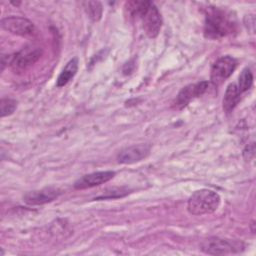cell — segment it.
Here are the masks:
<instances>
[{"instance_id": "cell-14", "label": "cell", "mask_w": 256, "mask_h": 256, "mask_svg": "<svg viewBox=\"0 0 256 256\" xmlns=\"http://www.w3.org/2000/svg\"><path fill=\"white\" fill-rule=\"evenodd\" d=\"M252 83H253V75L251 70L249 68H244L239 75V80L237 85L240 93H243L248 89H250V87L252 86Z\"/></svg>"}, {"instance_id": "cell-16", "label": "cell", "mask_w": 256, "mask_h": 256, "mask_svg": "<svg viewBox=\"0 0 256 256\" xmlns=\"http://www.w3.org/2000/svg\"><path fill=\"white\" fill-rule=\"evenodd\" d=\"M17 108V101L11 98H2L0 102L1 117L11 115Z\"/></svg>"}, {"instance_id": "cell-6", "label": "cell", "mask_w": 256, "mask_h": 256, "mask_svg": "<svg viewBox=\"0 0 256 256\" xmlns=\"http://www.w3.org/2000/svg\"><path fill=\"white\" fill-rule=\"evenodd\" d=\"M237 61L231 56H222L217 59L211 68V82L218 86L223 83L235 70Z\"/></svg>"}, {"instance_id": "cell-7", "label": "cell", "mask_w": 256, "mask_h": 256, "mask_svg": "<svg viewBox=\"0 0 256 256\" xmlns=\"http://www.w3.org/2000/svg\"><path fill=\"white\" fill-rule=\"evenodd\" d=\"M1 27L5 31L23 37L33 36L36 33V28L31 21L17 16L3 18L1 20Z\"/></svg>"}, {"instance_id": "cell-12", "label": "cell", "mask_w": 256, "mask_h": 256, "mask_svg": "<svg viewBox=\"0 0 256 256\" xmlns=\"http://www.w3.org/2000/svg\"><path fill=\"white\" fill-rule=\"evenodd\" d=\"M240 91L235 83H231L227 86L224 98H223V109L226 112L232 111L240 100Z\"/></svg>"}, {"instance_id": "cell-15", "label": "cell", "mask_w": 256, "mask_h": 256, "mask_svg": "<svg viewBox=\"0 0 256 256\" xmlns=\"http://www.w3.org/2000/svg\"><path fill=\"white\" fill-rule=\"evenodd\" d=\"M86 5V11L88 16L93 20V21H98L100 20L101 16H102V5L100 2L98 1H88L86 3H84Z\"/></svg>"}, {"instance_id": "cell-5", "label": "cell", "mask_w": 256, "mask_h": 256, "mask_svg": "<svg viewBox=\"0 0 256 256\" xmlns=\"http://www.w3.org/2000/svg\"><path fill=\"white\" fill-rule=\"evenodd\" d=\"M42 55V50L39 47L26 46L19 52L13 54L10 67L16 73L25 71L32 66Z\"/></svg>"}, {"instance_id": "cell-1", "label": "cell", "mask_w": 256, "mask_h": 256, "mask_svg": "<svg viewBox=\"0 0 256 256\" xmlns=\"http://www.w3.org/2000/svg\"><path fill=\"white\" fill-rule=\"evenodd\" d=\"M236 19L228 11L219 7H209L205 14L204 34L210 39H219L236 31Z\"/></svg>"}, {"instance_id": "cell-2", "label": "cell", "mask_w": 256, "mask_h": 256, "mask_svg": "<svg viewBox=\"0 0 256 256\" xmlns=\"http://www.w3.org/2000/svg\"><path fill=\"white\" fill-rule=\"evenodd\" d=\"M127 9L131 17L140 19L145 34L155 38L162 26V17L154 3L150 1H132L127 3Z\"/></svg>"}, {"instance_id": "cell-4", "label": "cell", "mask_w": 256, "mask_h": 256, "mask_svg": "<svg viewBox=\"0 0 256 256\" xmlns=\"http://www.w3.org/2000/svg\"><path fill=\"white\" fill-rule=\"evenodd\" d=\"M244 245L242 242L222 238H208L201 244V250L211 255L231 254L242 251Z\"/></svg>"}, {"instance_id": "cell-3", "label": "cell", "mask_w": 256, "mask_h": 256, "mask_svg": "<svg viewBox=\"0 0 256 256\" xmlns=\"http://www.w3.org/2000/svg\"><path fill=\"white\" fill-rule=\"evenodd\" d=\"M220 205V196L210 189L195 191L188 199L187 210L192 215L213 213Z\"/></svg>"}, {"instance_id": "cell-9", "label": "cell", "mask_w": 256, "mask_h": 256, "mask_svg": "<svg viewBox=\"0 0 256 256\" xmlns=\"http://www.w3.org/2000/svg\"><path fill=\"white\" fill-rule=\"evenodd\" d=\"M151 147L148 144H138L123 149L117 156L121 164H133L145 159L150 153Z\"/></svg>"}, {"instance_id": "cell-13", "label": "cell", "mask_w": 256, "mask_h": 256, "mask_svg": "<svg viewBox=\"0 0 256 256\" xmlns=\"http://www.w3.org/2000/svg\"><path fill=\"white\" fill-rule=\"evenodd\" d=\"M77 70H78V60L77 58H72L70 61H68L64 69L59 74L56 80L57 87H62L66 85L76 75Z\"/></svg>"}, {"instance_id": "cell-11", "label": "cell", "mask_w": 256, "mask_h": 256, "mask_svg": "<svg viewBox=\"0 0 256 256\" xmlns=\"http://www.w3.org/2000/svg\"><path fill=\"white\" fill-rule=\"evenodd\" d=\"M60 194L61 192L59 189L48 187L26 193L23 197V200L29 205H42L55 200Z\"/></svg>"}, {"instance_id": "cell-10", "label": "cell", "mask_w": 256, "mask_h": 256, "mask_svg": "<svg viewBox=\"0 0 256 256\" xmlns=\"http://www.w3.org/2000/svg\"><path fill=\"white\" fill-rule=\"evenodd\" d=\"M115 176L114 171H98V172H93L90 174L83 175L80 177L78 180L75 181L74 187L75 189H87V188H92L101 184H104L111 180Z\"/></svg>"}, {"instance_id": "cell-8", "label": "cell", "mask_w": 256, "mask_h": 256, "mask_svg": "<svg viewBox=\"0 0 256 256\" xmlns=\"http://www.w3.org/2000/svg\"><path fill=\"white\" fill-rule=\"evenodd\" d=\"M207 87H208V83L206 81H201V82H198L195 84H190V85L185 86L178 93V95L173 103V106L178 109L183 108L191 100L202 95L206 91Z\"/></svg>"}]
</instances>
